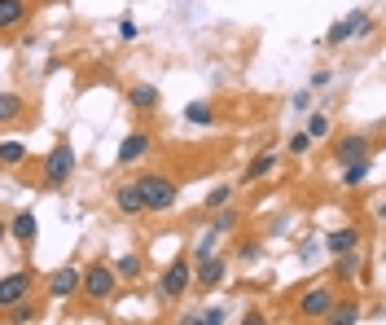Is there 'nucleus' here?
Returning a JSON list of instances; mask_svg holds the SVG:
<instances>
[{
	"label": "nucleus",
	"mask_w": 386,
	"mask_h": 325,
	"mask_svg": "<svg viewBox=\"0 0 386 325\" xmlns=\"http://www.w3.org/2000/svg\"><path fill=\"white\" fill-rule=\"evenodd\" d=\"M228 193H233L228 185H220V189H211V193H207V207H211V211H220V207L228 202Z\"/></svg>",
	"instance_id": "nucleus-27"
},
{
	"label": "nucleus",
	"mask_w": 386,
	"mask_h": 325,
	"mask_svg": "<svg viewBox=\"0 0 386 325\" xmlns=\"http://www.w3.org/2000/svg\"><path fill=\"white\" fill-rule=\"evenodd\" d=\"M79 282H83L79 268H57L53 277H48V295H53V299H71L79 290Z\"/></svg>",
	"instance_id": "nucleus-8"
},
{
	"label": "nucleus",
	"mask_w": 386,
	"mask_h": 325,
	"mask_svg": "<svg viewBox=\"0 0 386 325\" xmlns=\"http://www.w3.org/2000/svg\"><path fill=\"white\" fill-rule=\"evenodd\" d=\"M114 272H123V277H141V255H123Z\"/></svg>",
	"instance_id": "nucleus-26"
},
{
	"label": "nucleus",
	"mask_w": 386,
	"mask_h": 325,
	"mask_svg": "<svg viewBox=\"0 0 386 325\" xmlns=\"http://www.w3.org/2000/svg\"><path fill=\"white\" fill-rule=\"evenodd\" d=\"M36 233H40L36 216H31V211H18V216H13V224H9V237H18L22 247H31V242H36Z\"/></svg>",
	"instance_id": "nucleus-11"
},
{
	"label": "nucleus",
	"mask_w": 386,
	"mask_h": 325,
	"mask_svg": "<svg viewBox=\"0 0 386 325\" xmlns=\"http://www.w3.org/2000/svg\"><path fill=\"white\" fill-rule=\"evenodd\" d=\"M368 176V158H356V162H347V172H343V185H360Z\"/></svg>",
	"instance_id": "nucleus-22"
},
{
	"label": "nucleus",
	"mask_w": 386,
	"mask_h": 325,
	"mask_svg": "<svg viewBox=\"0 0 386 325\" xmlns=\"http://www.w3.org/2000/svg\"><path fill=\"white\" fill-rule=\"evenodd\" d=\"M71 172H75V150L66 141H57L53 150H48V158H44V176H48V185H66Z\"/></svg>",
	"instance_id": "nucleus-4"
},
{
	"label": "nucleus",
	"mask_w": 386,
	"mask_h": 325,
	"mask_svg": "<svg viewBox=\"0 0 386 325\" xmlns=\"http://www.w3.org/2000/svg\"><path fill=\"white\" fill-rule=\"evenodd\" d=\"M13 321H36V303L18 299V303H13Z\"/></svg>",
	"instance_id": "nucleus-28"
},
{
	"label": "nucleus",
	"mask_w": 386,
	"mask_h": 325,
	"mask_svg": "<svg viewBox=\"0 0 386 325\" xmlns=\"http://www.w3.org/2000/svg\"><path fill=\"white\" fill-rule=\"evenodd\" d=\"M193 282L198 286H220L224 282V259H211V255H202V259H198V268H193Z\"/></svg>",
	"instance_id": "nucleus-10"
},
{
	"label": "nucleus",
	"mask_w": 386,
	"mask_h": 325,
	"mask_svg": "<svg viewBox=\"0 0 386 325\" xmlns=\"http://www.w3.org/2000/svg\"><path fill=\"white\" fill-rule=\"evenodd\" d=\"M22 115V97L18 92H0V123H13Z\"/></svg>",
	"instance_id": "nucleus-20"
},
{
	"label": "nucleus",
	"mask_w": 386,
	"mask_h": 325,
	"mask_svg": "<svg viewBox=\"0 0 386 325\" xmlns=\"http://www.w3.org/2000/svg\"><path fill=\"white\" fill-rule=\"evenodd\" d=\"M114 202H119V211H123V216H141V193H137V185H123L119 193H114Z\"/></svg>",
	"instance_id": "nucleus-15"
},
{
	"label": "nucleus",
	"mask_w": 386,
	"mask_h": 325,
	"mask_svg": "<svg viewBox=\"0 0 386 325\" xmlns=\"http://www.w3.org/2000/svg\"><path fill=\"white\" fill-rule=\"evenodd\" d=\"M132 185H137L145 211H172L180 202V189L167 181V176H141V181H132Z\"/></svg>",
	"instance_id": "nucleus-1"
},
{
	"label": "nucleus",
	"mask_w": 386,
	"mask_h": 325,
	"mask_svg": "<svg viewBox=\"0 0 386 325\" xmlns=\"http://www.w3.org/2000/svg\"><path fill=\"white\" fill-rule=\"evenodd\" d=\"M27 158V145L18 141H0V162H22Z\"/></svg>",
	"instance_id": "nucleus-23"
},
{
	"label": "nucleus",
	"mask_w": 386,
	"mask_h": 325,
	"mask_svg": "<svg viewBox=\"0 0 386 325\" xmlns=\"http://www.w3.org/2000/svg\"><path fill=\"white\" fill-rule=\"evenodd\" d=\"M364 31H368V13H360V9H356V13H347V18L333 27L325 40H329V44H347L351 36H364Z\"/></svg>",
	"instance_id": "nucleus-7"
},
{
	"label": "nucleus",
	"mask_w": 386,
	"mask_h": 325,
	"mask_svg": "<svg viewBox=\"0 0 386 325\" xmlns=\"http://www.w3.org/2000/svg\"><path fill=\"white\" fill-rule=\"evenodd\" d=\"M273 167H277V154H259V158L242 172V181H246V185H255V181H263V176H273Z\"/></svg>",
	"instance_id": "nucleus-14"
},
{
	"label": "nucleus",
	"mask_w": 386,
	"mask_h": 325,
	"mask_svg": "<svg viewBox=\"0 0 386 325\" xmlns=\"http://www.w3.org/2000/svg\"><path fill=\"white\" fill-rule=\"evenodd\" d=\"M9 237V229H5V220H0V242H5Z\"/></svg>",
	"instance_id": "nucleus-32"
},
{
	"label": "nucleus",
	"mask_w": 386,
	"mask_h": 325,
	"mask_svg": "<svg viewBox=\"0 0 386 325\" xmlns=\"http://www.w3.org/2000/svg\"><path fill=\"white\" fill-rule=\"evenodd\" d=\"M189 286H193V264L180 255V259H172V264H167V272L158 277V295H163V303H180Z\"/></svg>",
	"instance_id": "nucleus-2"
},
{
	"label": "nucleus",
	"mask_w": 386,
	"mask_h": 325,
	"mask_svg": "<svg viewBox=\"0 0 386 325\" xmlns=\"http://www.w3.org/2000/svg\"><path fill=\"white\" fill-rule=\"evenodd\" d=\"M27 22V0H0V31H13Z\"/></svg>",
	"instance_id": "nucleus-12"
},
{
	"label": "nucleus",
	"mask_w": 386,
	"mask_h": 325,
	"mask_svg": "<svg viewBox=\"0 0 386 325\" xmlns=\"http://www.w3.org/2000/svg\"><path fill=\"white\" fill-rule=\"evenodd\" d=\"M127 102L137 106V110H154V106H158V88H154V84H137V88L127 92Z\"/></svg>",
	"instance_id": "nucleus-17"
},
{
	"label": "nucleus",
	"mask_w": 386,
	"mask_h": 325,
	"mask_svg": "<svg viewBox=\"0 0 386 325\" xmlns=\"http://www.w3.org/2000/svg\"><path fill=\"white\" fill-rule=\"evenodd\" d=\"M360 268H364V264H360V255H356V251H343V255H338V264H333V277H338V282H356V277H360Z\"/></svg>",
	"instance_id": "nucleus-13"
},
{
	"label": "nucleus",
	"mask_w": 386,
	"mask_h": 325,
	"mask_svg": "<svg viewBox=\"0 0 386 325\" xmlns=\"http://www.w3.org/2000/svg\"><path fill=\"white\" fill-rule=\"evenodd\" d=\"M184 119H189V123H198V127H207V123H215V110H211L207 102H193L189 110H184Z\"/></svg>",
	"instance_id": "nucleus-21"
},
{
	"label": "nucleus",
	"mask_w": 386,
	"mask_h": 325,
	"mask_svg": "<svg viewBox=\"0 0 386 325\" xmlns=\"http://www.w3.org/2000/svg\"><path fill=\"white\" fill-rule=\"evenodd\" d=\"M31 290V272H9V277H0V307H13L18 299H27Z\"/></svg>",
	"instance_id": "nucleus-6"
},
{
	"label": "nucleus",
	"mask_w": 386,
	"mask_h": 325,
	"mask_svg": "<svg viewBox=\"0 0 386 325\" xmlns=\"http://www.w3.org/2000/svg\"><path fill=\"white\" fill-rule=\"evenodd\" d=\"M79 290H83V295H88L92 303H106V299L114 295V268H110V264H92V268H83Z\"/></svg>",
	"instance_id": "nucleus-3"
},
{
	"label": "nucleus",
	"mask_w": 386,
	"mask_h": 325,
	"mask_svg": "<svg viewBox=\"0 0 386 325\" xmlns=\"http://www.w3.org/2000/svg\"><path fill=\"white\" fill-rule=\"evenodd\" d=\"M329 303H333V295H329L325 286H316V290H308V295L298 299V317H303V321H325Z\"/></svg>",
	"instance_id": "nucleus-5"
},
{
	"label": "nucleus",
	"mask_w": 386,
	"mask_h": 325,
	"mask_svg": "<svg viewBox=\"0 0 386 325\" xmlns=\"http://www.w3.org/2000/svg\"><path fill=\"white\" fill-rule=\"evenodd\" d=\"M308 145H312V137H308V132H298V137L290 141V154H303V150H308Z\"/></svg>",
	"instance_id": "nucleus-30"
},
{
	"label": "nucleus",
	"mask_w": 386,
	"mask_h": 325,
	"mask_svg": "<svg viewBox=\"0 0 386 325\" xmlns=\"http://www.w3.org/2000/svg\"><path fill=\"white\" fill-rule=\"evenodd\" d=\"M211 251H215V233H202V242H198V259L211 255Z\"/></svg>",
	"instance_id": "nucleus-31"
},
{
	"label": "nucleus",
	"mask_w": 386,
	"mask_h": 325,
	"mask_svg": "<svg viewBox=\"0 0 386 325\" xmlns=\"http://www.w3.org/2000/svg\"><path fill=\"white\" fill-rule=\"evenodd\" d=\"M356 247H360V233H356V229H333V233H329V251H333V255L356 251Z\"/></svg>",
	"instance_id": "nucleus-16"
},
{
	"label": "nucleus",
	"mask_w": 386,
	"mask_h": 325,
	"mask_svg": "<svg viewBox=\"0 0 386 325\" xmlns=\"http://www.w3.org/2000/svg\"><path fill=\"white\" fill-rule=\"evenodd\" d=\"M149 154V137L145 132H127L123 145H119V167H132V162H141Z\"/></svg>",
	"instance_id": "nucleus-9"
},
{
	"label": "nucleus",
	"mask_w": 386,
	"mask_h": 325,
	"mask_svg": "<svg viewBox=\"0 0 386 325\" xmlns=\"http://www.w3.org/2000/svg\"><path fill=\"white\" fill-rule=\"evenodd\" d=\"M338 158H343V162H356V158H368V141H364V137H347V141L338 145Z\"/></svg>",
	"instance_id": "nucleus-18"
},
{
	"label": "nucleus",
	"mask_w": 386,
	"mask_h": 325,
	"mask_svg": "<svg viewBox=\"0 0 386 325\" xmlns=\"http://www.w3.org/2000/svg\"><path fill=\"white\" fill-rule=\"evenodd\" d=\"M233 224H237V216H233V211H224V207H220V216H215V224H211V233H215V237H224V233L233 229Z\"/></svg>",
	"instance_id": "nucleus-25"
},
{
	"label": "nucleus",
	"mask_w": 386,
	"mask_h": 325,
	"mask_svg": "<svg viewBox=\"0 0 386 325\" xmlns=\"http://www.w3.org/2000/svg\"><path fill=\"white\" fill-rule=\"evenodd\" d=\"M325 321H333V325H351V321H360V307H356V303H329Z\"/></svg>",
	"instance_id": "nucleus-19"
},
{
	"label": "nucleus",
	"mask_w": 386,
	"mask_h": 325,
	"mask_svg": "<svg viewBox=\"0 0 386 325\" xmlns=\"http://www.w3.org/2000/svg\"><path fill=\"white\" fill-rule=\"evenodd\" d=\"M308 137H312V141H325V137H329V119H325V115H312V119H308Z\"/></svg>",
	"instance_id": "nucleus-24"
},
{
	"label": "nucleus",
	"mask_w": 386,
	"mask_h": 325,
	"mask_svg": "<svg viewBox=\"0 0 386 325\" xmlns=\"http://www.w3.org/2000/svg\"><path fill=\"white\" fill-rule=\"evenodd\" d=\"M119 36H123V40H137V36H141V27L132 22V18H123V22H119Z\"/></svg>",
	"instance_id": "nucleus-29"
}]
</instances>
